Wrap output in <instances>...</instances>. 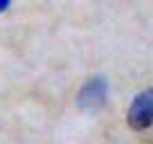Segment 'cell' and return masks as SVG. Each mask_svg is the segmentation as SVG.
Returning a JSON list of instances; mask_svg holds the SVG:
<instances>
[{"label": "cell", "instance_id": "obj_1", "mask_svg": "<svg viewBox=\"0 0 153 144\" xmlns=\"http://www.w3.org/2000/svg\"><path fill=\"white\" fill-rule=\"evenodd\" d=\"M126 124L133 131H146L153 126V88L142 90L126 113Z\"/></svg>", "mask_w": 153, "mask_h": 144}, {"label": "cell", "instance_id": "obj_2", "mask_svg": "<svg viewBox=\"0 0 153 144\" xmlns=\"http://www.w3.org/2000/svg\"><path fill=\"white\" fill-rule=\"evenodd\" d=\"M106 95H108V88H106V81L101 77H92L83 83V88L79 90V106L86 108V111H92V108H99L106 101Z\"/></svg>", "mask_w": 153, "mask_h": 144}, {"label": "cell", "instance_id": "obj_3", "mask_svg": "<svg viewBox=\"0 0 153 144\" xmlns=\"http://www.w3.org/2000/svg\"><path fill=\"white\" fill-rule=\"evenodd\" d=\"M11 5V0H0V14H2V11H7V7Z\"/></svg>", "mask_w": 153, "mask_h": 144}]
</instances>
